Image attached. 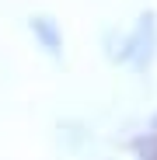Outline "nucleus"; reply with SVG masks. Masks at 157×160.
<instances>
[{
  "label": "nucleus",
  "mask_w": 157,
  "mask_h": 160,
  "mask_svg": "<svg viewBox=\"0 0 157 160\" xmlns=\"http://www.w3.org/2000/svg\"><path fill=\"white\" fill-rule=\"evenodd\" d=\"M154 45H157V24H154V14H143L140 24L133 28V35L126 38L119 59H126V63H133L136 70H143L150 63V56H154Z\"/></svg>",
  "instance_id": "obj_1"
},
{
  "label": "nucleus",
  "mask_w": 157,
  "mask_h": 160,
  "mask_svg": "<svg viewBox=\"0 0 157 160\" xmlns=\"http://www.w3.org/2000/svg\"><path fill=\"white\" fill-rule=\"evenodd\" d=\"M32 35L42 42V49L49 52V56H60V49H63V35H60V28H56V21L52 18H32Z\"/></svg>",
  "instance_id": "obj_2"
}]
</instances>
